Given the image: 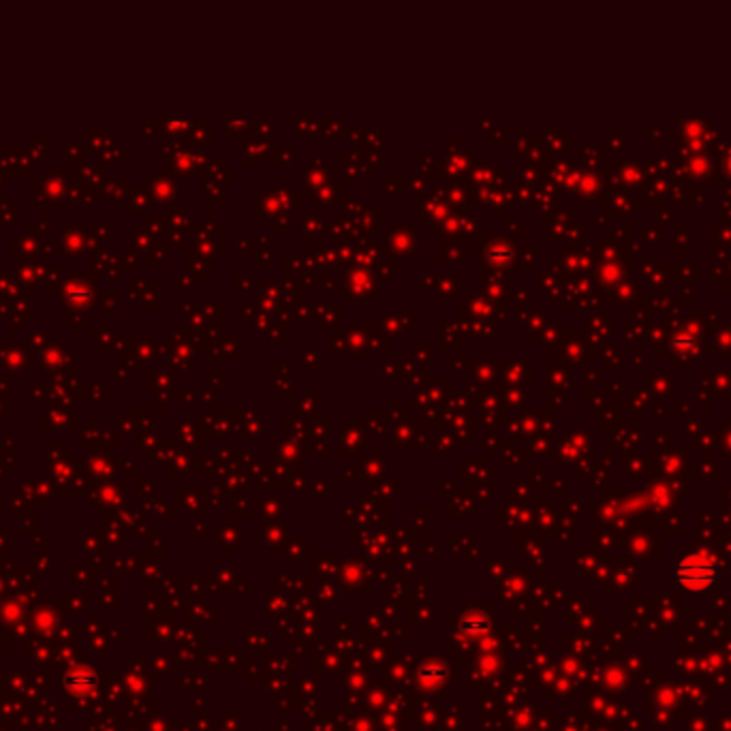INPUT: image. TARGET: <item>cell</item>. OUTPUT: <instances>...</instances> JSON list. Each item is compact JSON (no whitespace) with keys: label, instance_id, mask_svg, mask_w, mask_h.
Instances as JSON below:
<instances>
[{"label":"cell","instance_id":"6da1fadb","mask_svg":"<svg viewBox=\"0 0 731 731\" xmlns=\"http://www.w3.org/2000/svg\"><path fill=\"white\" fill-rule=\"evenodd\" d=\"M714 565L710 559H706L704 554H691L684 561H680L678 569H676V579L678 584H682L684 588L689 591H706L710 584L714 581Z\"/></svg>","mask_w":731,"mask_h":731}]
</instances>
